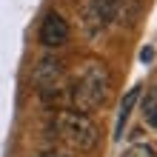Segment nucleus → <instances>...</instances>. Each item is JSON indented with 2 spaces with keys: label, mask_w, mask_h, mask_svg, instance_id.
Segmentation results:
<instances>
[{
  "label": "nucleus",
  "mask_w": 157,
  "mask_h": 157,
  "mask_svg": "<svg viewBox=\"0 0 157 157\" xmlns=\"http://www.w3.org/2000/svg\"><path fill=\"white\" fill-rule=\"evenodd\" d=\"M151 57H154V49H151V46H146V49L140 52V60L143 63H151Z\"/></svg>",
  "instance_id": "8"
},
{
  "label": "nucleus",
  "mask_w": 157,
  "mask_h": 157,
  "mask_svg": "<svg viewBox=\"0 0 157 157\" xmlns=\"http://www.w3.org/2000/svg\"><path fill=\"white\" fill-rule=\"evenodd\" d=\"M123 157H157V151L151 146H146V143H134V146H128L123 151Z\"/></svg>",
  "instance_id": "7"
},
{
  "label": "nucleus",
  "mask_w": 157,
  "mask_h": 157,
  "mask_svg": "<svg viewBox=\"0 0 157 157\" xmlns=\"http://www.w3.org/2000/svg\"><path fill=\"white\" fill-rule=\"evenodd\" d=\"M69 103L75 106V112H94L109 100L112 94V75H109L106 63L100 60H89L86 66L80 69V75L69 83Z\"/></svg>",
  "instance_id": "1"
},
{
  "label": "nucleus",
  "mask_w": 157,
  "mask_h": 157,
  "mask_svg": "<svg viewBox=\"0 0 157 157\" xmlns=\"http://www.w3.org/2000/svg\"><path fill=\"white\" fill-rule=\"evenodd\" d=\"M143 117H146L149 126L157 128V89H151L149 94H146V100H143Z\"/></svg>",
  "instance_id": "6"
},
{
  "label": "nucleus",
  "mask_w": 157,
  "mask_h": 157,
  "mask_svg": "<svg viewBox=\"0 0 157 157\" xmlns=\"http://www.w3.org/2000/svg\"><path fill=\"white\" fill-rule=\"evenodd\" d=\"M54 132L69 149L75 151H94L100 143V128L89 114L75 112V109H63L54 114Z\"/></svg>",
  "instance_id": "2"
},
{
  "label": "nucleus",
  "mask_w": 157,
  "mask_h": 157,
  "mask_svg": "<svg viewBox=\"0 0 157 157\" xmlns=\"http://www.w3.org/2000/svg\"><path fill=\"white\" fill-rule=\"evenodd\" d=\"M40 157H66V154H60V151H43Z\"/></svg>",
  "instance_id": "9"
},
{
  "label": "nucleus",
  "mask_w": 157,
  "mask_h": 157,
  "mask_svg": "<svg viewBox=\"0 0 157 157\" xmlns=\"http://www.w3.org/2000/svg\"><path fill=\"white\" fill-rule=\"evenodd\" d=\"M40 43L46 46V49H60V46H66L69 40V23H66V17L57 14V12H49L43 17V23H40Z\"/></svg>",
  "instance_id": "4"
},
{
  "label": "nucleus",
  "mask_w": 157,
  "mask_h": 157,
  "mask_svg": "<svg viewBox=\"0 0 157 157\" xmlns=\"http://www.w3.org/2000/svg\"><path fill=\"white\" fill-rule=\"evenodd\" d=\"M140 91H143V86H132L126 91V97L120 100V112H117V123H114V137H123V128H126L128 117H132V112H134L137 100H140Z\"/></svg>",
  "instance_id": "5"
},
{
  "label": "nucleus",
  "mask_w": 157,
  "mask_h": 157,
  "mask_svg": "<svg viewBox=\"0 0 157 157\" xmlns=\"http://www.w3.org/2000/svg\"><path fill=\"white\" fill-rule=\"evenodd\" d=\"M63 63L57 57H43L34 69V86L43 91V97H54L63 89Z\"/></svg>",
  "instance_id": "3"
}]
</instances>
